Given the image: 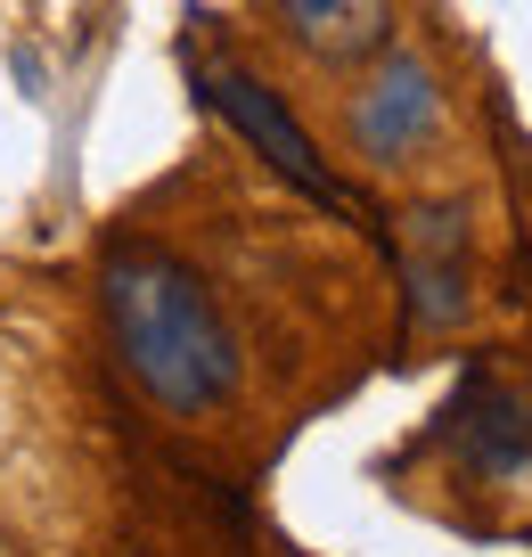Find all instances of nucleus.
Returning <instances> with one entry per match:
<instances>
[{"mask_svg":"<svg viewBox=\"0 0 532 557\" xmlns=\"http://www.w3.org/2000/svg\"><path fill=\"white\" fill-rule=\"evenodd\" d=\"M107 336H115L132 385L172 418H213L238 401V336H230L213 287L172 262L164 246H115L99 271Z\"/></svg>","mask_w":532,"mask_h":557,"instance_id":"nucleus-1","label":"nucleus"},{"mask_svg":"<svg viewBox=\"0 0 532 557\" xmlns=\"http://www.w3.org/2000/svg\"><path fill=\"white\" fill-rule=\"evenodd\" d=\"M197 90H206V107H222L230 115V132L255 148L262 164H271L279 181H295V189L311 197V206H327V213H344L352 197H344V181L320 164V148H311V132L279 107V90L262 83V74H246L238 58H197Z\"/></svg>","mask_w":532,"mask_h":557,"instance_id":"nucleus-2","label":"nucleus"},{"mask_svg":"<svg viewBox=\"0 0 532 557\" xmlns=\"http://www.w3.org/2000/svg\"><path fill=\"white\" fill-rule=\"evenodd\" d=\"M344 132H352V148L369 164H410L443 132V83H434V66L418 50H385L369 66V83L352 90V107H344Z\"/></svg>","mask_w":532,"mask_h":557,"instance_id":"nucleus-3","label":"nucleus"},{"mask_svg":"<svg viewBox=\"0 0 532 557\" xmlns=\"http://www.w3.org/2000/svg\"><path fill=\"white\" fill-rule=\"evenodd\" d=\"M401 278H410V329H459L467 320V213L418 206L401 213Z\"/></svg>","mask_w":532,"mask_h":557,"instance_id":"nucleus-4","label":"nucleus"},{"mask_svg":"<svg viewBox=\"0 0 532 557\" xmlns=\"http://www.w3.org/2000/svg\"><path fill=\"white\" fill-rule=\"evenodd\" d=\"M443 443L467 459L475 475H499V484H516V475H532V401L508 394L499 377H467L459 401L443 410Z\"/></svg>","mask_w":532,"mask_h":557,"instance_id":"nucleus-5","label":"nucleus"},{"mask_svg":"<svg viewBox=\"0 0 532 557\" xmlns=\"http://www.w3.org/2000/svg\"><path fill=\"white\" fill-rule=\"evenodd\" d=\"M279 25L320 66H361L394 34V0H279Z\"/></svg>","mask_w":532,"mask_h":557,"instance_id":"nucleus-6","label":"nucleus"}]
</instances>
